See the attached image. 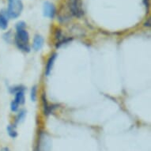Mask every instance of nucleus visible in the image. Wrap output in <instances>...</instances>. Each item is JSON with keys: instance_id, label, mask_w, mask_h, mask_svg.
<instances>
[{"instance_id": "1", "label": "nucleus", "mask_w": 151, "mask_h": 151, "mask_svg": "<svg viewBox=\"0 0 151 151\" xmlns=\"http://www.w3.org/2000/svg\"><path fill=\"white\" fill-rule=\"evenodd\" d=\"M26 24L24 22H18L16 24V33L14 37L15 45L23 52H29L30 47L29 45V35L25 29Z\"/></svg>"}, {"instance_id": "2", "label": "nucleus", "mask_w": 151, "mask_h": 151, "mask_svg": "<svg viewBox=\"0 0 151 151\" xmlns=\"http://www.w3.org/2000/svg\"><path fill=\"white\" fill-rule=\"evenodd\" d=\"M24 88L21 86L12 87L11 93L14 94V99L10 103V109L14 112L18 111L19 106L25 103V94Z\"/></svg>"}, {"instance_id": "3", "label": "nucleus", "mask_w": 151, "mask_h": 151, "mask_svg": "<svg viewBox=\"0 0 151 151\" xmlns=\"http://www.w3.org/2000/svg\"><path fill=\"white\" fill-rule=\"evenodd\" d=\"M7 14L10 18H17L22 12V0H7Z\"/></svg>"}, {"instance_id": "4", "label": "nucleus", "mask_w": 151, "mask_h": 151, "mask_svg": "<svg viewBox=\"0 0 151 151\" xmlns=\"http://www.w3.org/2000/svg\"><path fill=\"white\" fill-rule=\"evenodd\" d=\"M66 6L71 16L81 17L84 14L81 0H67Z\"/></svg>"}, {"instance_id": "5", "label": "nucleus", "mask_w": 151, "mask_h": 151, "mask_svg": "<svg viewBox=\"0 0 151 151\" xmlns=\"http://www.w3.org/2000/svg\"><path fill=\"white\" fill-rule=\"evenodd\" d=\"M51 142L46 133H40L36 151H50Z\"/></svg>"}, {"instance_id": "6", "label": "nucleus", "mask_w": 151, "mask_h": 151, "mask_svg": "<svg viewBox=\"0 0 151 151\" xmlns=\"http://www.w3.org/2000/svg\"><path fill=\"white\" fill-rule=\"evenodd\" d=\"M43 13L44 16L48 18H53L56 13V9L53 3L50 2H45L43 6Z\"/></svg>"}, {"instance_id": "7", "label": "nucleus", "mask_w": 151, "mask_h": 151, "mask_svg": "<svg viewBox=\"0 0 151 151\" xmlns=\"http://www.w3.org/2000/svg\"><path fill=\"white\" fill-rule=\"evenodd\" d=\"M10 17L6 10H0V29L6 30L8 28Z\"/></svg>"}, {"instance_id": "8", "label": "nucleus", "mask_w": 151, "mask_h": 151, "mask_svg": "<svg viewBox=\"0 0 151 151\" xmlns=\"http://www.w3.org/2000/svg\"><path fill=\"white\" fill-rule=\"evenodd\" d=\"M44 45V39L40 35H36L32 42V48L35 51H39Z\"/></svg>"}, {"instance_id": "9", "label": "nucleus", "mask_w": 151, "mask_h": 151, "mask_svg": "<svg viewBox=\"0 0 151 151\" xmlns=\"http://www.w3.org/2000/svg\"><path fill=\"white\" fill-rule=\"evenodd\" d=\"M56 55H57L55 53L52 55H51L49 59H48V60H47V65H46V70H45V73H46L47 76H48L50 73H51V71H52V67H53V65H54L55 60L56 59Z\"/></svg>"}, {"instance_id": "10", "label": "nucleus", "mask_w": 151, "mask_h": 151, "mask_svg": "<svg viewBox=\"0 0 151 151\" xmlns=\"http://www.w3.org/2000/svg\"><path fill=\"white\" fill-rule=\"evenodd\" d=\"M6 131H7V134H9V136L12 139H15L17 136V129H16L15 124H9L6 127Z\"/></svg>"}, {"instance_id": "11", "label": "nucleus", "mask_w": 151, "mask_h": 151, "mask_svg": "<svg viewBox=\"0 0 151 151\" xmlns=\"http://www.w3.org/2000/svg\"><path fill=\"white\" fill-rule=\"evenodd\" d=\"M25 111L24 110L22 111H21L18 114H17V117H16V123L18 124V123H20L21 121H22L23 119L25 118Z\"/></svg>"}, {"instance_id": "12", "label": "nucleus", "mask_w": 151, "mask_h": 151, "mask_svg": "<svg viewBox=\"0 0 151 151\" xmlns=\"http://www.w3.org/2000/svg\"><path fill=\"white\" fill-rule=\"evenodd\" d=\"M31 99L32 101H35L37 99V87L33 86L31 90Z\"/></svg>"}, {"instance_id": "13", "label": "nucleus", "mask_w": 151, "mask_h": 151, "mask_svg": "<svg viewBox=\"0 0 151 151\" xmlns=\"http://www.w3.org/2000/svg\"><path fill=\"white\" fill-rule=\"evenodd\" d=\"M11 35V32H6L3 35V39L6 41V42H10V40H12V37H10Z\"/></svg>"}, {"instance_id": "14", "label": "nucleus", "mask_w": 151, "mask_h": 151, "mask_svg": "<svg viewBox=\"0 0 151 151\" xmlns=\"http://www.w3.org/2000/svg\"><path fill=\"white\" fill-rule=\"evenodd\" d=\"M0 151H11V150H10V148L7 147V146H3V147H2V148L0 149Z\"/></svg>"}, {"instance_id": "15", "label": "nucleus", "mask_w": 151, "mask_h": 151, "mask_svg": "<svg viewBox=\"0 0 151 151\" xmlns=\"http://www.w3.org/2000/svg\"><path fill=\"white\" fill-rule=\"evenodd\" d=\"M144 3H145V4H146V6L148 7L149 6V0H143Z\"/></svg>"}]
</instances>
